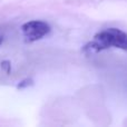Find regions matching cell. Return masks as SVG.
Returning <instances> with one entry per match:
<instances>
[{"instance_id": "cell-1", "label": "cell", "mask_w": 127, "mask_h": 127, "mask_svg": "<svg viewBox=\"0 0 127 127\" xmlns=\"http://www.w3.org/2000/svg\"><path fill=\"white\" fill-rule=\"evenodd\" d=\"M112 47L127 51V33L117 28H108L99 31L94 36L92 41L83 47V53L86 56H92Z\"/></svg>"}, {"instance_id": "cell-2", "label": "cell", "mask_w": 127, "mask_h": 127, "mask_svg": "<svg viewBox=\"0 0 127 127\" xmlns=\"http://www.w3.org/2000/svg\"><path fill=\"white\" fill-rule=\"evenodd\" d=\"M49 32H50V26L41 20H31L21 26L22 37L28 44L40 40Z\"/></svg>"}, {"instance_id": "cell-3", "label": "cell", "mask_w": 127, "mask_h": 127, "mask_svg": "<svg viewBox=\"0 0 127 127\" xmlns=\"http://www.w3.org/2000/svg\"><path fill=\"white\" fill-rule=\"evenodd\" d=\"M32 85H33L32 78H25L17 84V88L18 89H25V88H28Z\"/></svg>"}, {"instance_id": "cell-4", "label": "cell", "mask_w": 127, "mask_h": 127, "mask_svg": "<svg viewBox=\"0 0 127 127\" xmlns=\"http://www.w3.org/2000/svg\"><path fill=\"white\" fill-rule=\"evenodd\" d=\"M1 69L3 70L6 74H10L11 72V63L9 60H3L1 62Z\"/></svg>"}, {"instance_id": "cell-5", "label": "cell", "mask_w": 127, "mask_h": 127, "mask_svg": "<svg viewBox=\"0 0 127 127\" xmlns=\"http://www.w3.org/2000/svg\"><path fill=\"white\" fill-rule=\"evenodd\" d=\"M2 42H3V36H1V35H0V45H1Z\"/></svg>"}]
</instances>
